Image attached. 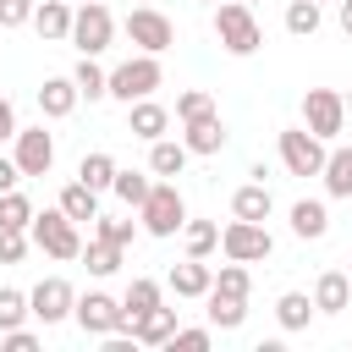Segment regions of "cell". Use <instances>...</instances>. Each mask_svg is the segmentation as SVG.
I'll use <instances>...</instances> for the list:
<instances>
[{
    "label": "cell",
    "mask_w": 352,
    "mask_h": 352,
    "mask_svg": "<svg viewBox=\"0 0 352 352\" xmlns=\"http://www.w3.org/2000/svg\"><path fill=\"white\" fill-rule=\"evenodd\" d=\"M214 38H220L226 55H253V50L264 44V28H258L253 6H242V0H220V6H214Z\"/></svg>",
    "instance_id": "6da1fadb"
},
{
    "label": "cell",
    "mask_w": 352,
    "mask_h": 352,
    "mask_svg": "<svg viewBox=\"0 0 352 352\" xmlns=\"http://www.w3.org/2000/svg\"><path fill=\"white\" fill-rule=\"evenodd\" d=\"M138 220H143V231H148V236H176V231L187 226V204H182V187H176L170 176H160V182L148 187V198L138 204Z\"/></svg>",
    "instance_id": "7a4b0ae2"
},
{
    "label": "cell",
    "mask_w": 352,
    "mask_h": 352,
    "mask_svg": "<svg viewBox=\"0 0 352 352\" xmlns=\"http://www.w3.org/2000/svg\"><path fill=\"white\" fill-rule=\"evenodd\" d=\"M28 236H33V248L38 253H50V258H82V236H77V220L55 204V209H44V214H33V226H28Z\"/></svg>",
    "instance_id": "3957f363"
},
{
    "label": "cell",
    "mask_w": 352,
    "mask_h": 352,
    "mask_svg": "<svg viewBox=\"0 0 352 352\" xmlns=\"http://www.w3.org/2000/svg\"><path fill=\"white\" fill-rule=\"evenodd\" d=\"M165 82V66H160V55H132V60H121L116 72H110V99H121V104H132V99H148L154 88Z\"/></svg>",
    "instance_id": "277c9868"
},
{
    "label": "cell",
    "mask_w": 352,
    "mask_h": 352,
    "mask_svg": "<svg viewBox=\"0 0 352 352\" xmlns=\"http://www.w3.org/2000/svg\"><path fill=\"white\" fill-rule=\"evenodd\" d=\"M275 148H280V165L292 170V176H319L324 170V138H314L308 126H280V138H275Z\"/></svg>",
    "instance_id": "5b68a950"
},
{
    "label": "cell",
    "mask_w": 352,
    "mask_h": 352,
    "mask_svg": "<svg viewBox=\"0 0 352 352\" xmlns=\"http://www.w3.org/2000/svg\"><path fill=\"white\" fill-rule=\"evenodd\" d=\"M220 253L236 258V264H258V258L275 253V236H270L264 220H236V214H231V226L220 231Z\"/></svg>",
    "instance_id": "8992f818"
},
{
    "label": "cell",
    "mask_w": 352,
    "mask_h": 352,
    "mask_svg": "<svg viewBox=\"0 0 352 352\" xmlns=\"http://www.w3.org/2000/svg\"><path fill=\"white\" fill-rule=\"evenodd\" d=\"M72 319L88 330V336H132V319H126V308L110 297V292H82L77 297V308H72Z\"/></svg>",
    "instance_id": "52a82bcc"
},
{
    "label": "cell",
    "mask_w": 352,
    "mask_h": 352,
    "mask_svg": "<svg viewBox=\"0 0 352 352\" xmlns=\"http://www.w3.org/2000/svg\"><path fill=\"white\" fill-rule=\"evenodd\" d=\"M126 38L143 50V55H165L176 44V22L160 11V6H132L126 11Z\"/></svg>",
    "instance_id": "ba28073f"
},
{
    "label": "cell",
    "mask_w": 352,
    "mask_h": 352,
    "mask_svg": "<svg viewBox=\"0 0 352 352\" xmlns=\"http://www.w3.org/2000/svg\"><path fill=\"white\" fill-rule=\"evenodd\" d=\"M302 126L314 132V138H341V126H346V94H336V88H308L302 94Z\"/></svg>",
    "instance_id": "9c48e42d"
},
{
    "label": "cell",
    "mask_w": 352,
    "mask_h": 352,
    "mask_svg": "<svg viewBox=\"0 0 352 352\" xmlns=\"http://www.w3.org/2000/svg\"><path fill=\"white\" fill-rule=\"evenodd\" d=\"M110 38H116L110 6H104V0H82L77 16H72V44H77L82 55H99V50H110Z\"/></svg>",
    "instance_id": "30bf717a"
},
{
    "label": "cell",
    "mask_w": 352,
    "mask_h": 352,
    "mask_svg": "<svg viewBox=\"0 0 352 352\" xmlns=\"http://www.w3.org/2000/svg\"><path fill=\"white\" fill-rule=\"evenodd\" d=\"M28 308H33V319H38V324H60V319H72V308H77V292H72V280H60V275H44V280L28 292Z\"/></svg>",
    "instance_id": "8fae6325"
},
{
    "label": "cell",
    "mask_w": 352,
    "mask_h": 352,
    "mask_svg": "<svg viewBox=\"0 0 352 352\" xmlns=\"http://www.w3.org/2000/svg\"><path fill=\"white\" fill-rule=\"evenodd\" d=\"M11 154H16L22 176H50V165H55V138H50L44 126H22V132L11 138Z\"/></svg>",
    "instance_id": "7c38bea8"
},
{
    "label": "cell",
    "mask_w": 352,
    "mask_h": 352,
    "mask_svg": "<svg viewBox=\"0 0 352 352\" xmlns=\"http://www.w3.org/2000/svg\"><path fill=\"white\" fill-rule=\"evenodd\" d=\"M165 126H170V110H165V104H154V94L126 104V132H132V138L154 143V138H165Z\"/></svg>",
    "instance_id": "4fadbf2b"
},
{
    "label": "cell",
    "mask_w": 352,
    "mask_h": 352,
    "mask_svg": "<svg viewBox=\"0 0 352 352\" xmlns=\"http://www.w3.org/2000/svg\"><path fill=\"white\" fill-rule=\"evenodd\" d=\"M182 143H187L192 154H220V148H226V121H220V110H209V116H198V121H182Z\"/></svg>",
    "instance_id": "5bb4252c"
},
{
    "label": "cell",
    "mask_w": 352,
    "mask_h": 352,
    "mask_svg": "<svg viewBox=\"0 0 352 352\" xmlns=\"http://www.w3.org/2000/svg\"><path fill=\"white\" fill-rule=\"evenodd\" d=\"M165 286L176 292V297H204L209 286H214V270L204 264V258H182V264H170V275H165Z\"/></svg>",
    "instance_id": "9a60e30c"
},
{
    "label": "cell",
    "mask_w": 352,
    "mask_h": 352,
    "mask_svg": "<svg viewBox=\"0 0 352 352\" xmlns=\"http://www.w3.org/2000/svg\"><path fill=\"white\" fill-rule=\"evenodd\" d=\"M170 336H176V308H165V302L132 319V341L138 346H170Z\"/></svg>",
    "instance_id": "2e32d148"
},
{
    "label": "cell",
    "mask_w": 352,
    "mask_h": 352,
    "mask_svg": "<svg viewBox=\"0 0 352 352\" xmlns=\"http://www.w3.org/2000/svg\"><path fill=\"white\" fill-rule=\"evenodd\" d=\"M77 82L72 77H44V88H38V110L50 116V121H66L72 110H77Z\"/></svg>",
    "instance_id": "e0dca14e"
},
{
    "label": "cell",
    "mask_w": 352,
    "mask_h": 352,
    "mask_svg": "<svg viewBox=\"0 0 352 352\" xmlns=\"http://www.w3.org/2000/svg\"><path fill=\"white\" fill-rule=\"evenodd\" d=\"M324 231H330V209H324V198H297V204H292V236L319 242Z\"/></svg>",
    "instance_id": "ac0fdd59"
},
{
    "label": "cell",
    "mask_w": 352,
    "mask_h": 352,
    "mask_svg": "<svg viewBox=\"0 0 352 352\" xmlns=\"http://www.w3.org/2000/svg\"><path fill=\"white\" fill-rule=\"evenodd\" d=\"M352 302V275L346 270H324L319 280H314V308L319 314H341Z\"/></svg>",
    "instance_id": "d6986e66"
},
{
    "label": "cell",
    "mask_w": 352,
    "mask_h": 352,
    "mask_svg": "<svg viewBox=\"0 0 352 352\" xmlns=\"http://www.w3.org/2000/svg\"><path fill=\"white\" fill-rule=\"evenodd\" d=\"M231 214H236V220H270V214H275L270 187H264V182H242V187L231 192Z\"/></svg>",
    "instance_id": "ffe728a7"
},
{
    "label": "cell",
    "mask_w": 352,
    "mask_h": 352,
    "mask_svg": "<svg viewBox=\"0 0 352 352\" xmlns=\"http://www.w3.org/2000/svg\"><path fill=\"white\" fill-rule=\"evenodd\" d=\"M204 314H209V324L214 330H236L242 319H248V297H231V292H204Z\"/></svg>",
    "instance_id": "44dd1931"
},
{
    "label": "cell",
    "mask_w": 352,
    "mask_h": 352,
    "mask_svg": "<svg viewBox=\"0 0 352 352\" xmlns=\"http://www.w3.org/2000/svg\"><path fill=\"white\" fill-rule=\"evenodd\" d=\"M72 6L66 0H38L33 6V28H38V38H72Z\"/></svg>",
    "instance_id": "7402d4cb"
},
{
    "label": "cell",
    "mask_w": 352,
    "mask_h": 352,
    "mask_svg": "<svg viewBox=\"0 0 352 352\" xmlns=\"http://www.w3.org/2000/svg\"><path fill=\"white\" fill-rule=\"evenodd\" d=\"M187 160H192L187 143H170V138H154V143H148V170H154V176H170V182H176V176L187 170Z\"/></svg>",
    "instance_id": "603a6c76"
},
{
    "label": "cell",
    "mask_w": 352,
    "mask_h": 352,
    "mask_svg": "<svg viewBox=\"0 0 352 352\" xmlns=\"http://www.w3.org/2000/svg\"><path fill=\"white\" fill-rule=\"evenodd\" d=\"M116 170H121V165H116V154H104V148H88V154L77 160V182H88L94 192H110V187H116Z\"/></svg>",
    "instance_id": "cb8c5ba5"
},
{
    "label": "cell",
    "mask_w": 352,
    "mask_h": 352,
    "mask_svg": "<svg viewBox=\"0 0 352 352\" xmlns=\"http://www.w3.org/2000/svg\"><path fill=\"white\" fill-rule=\"evenodd\" d=\"M314 314H319V308H314V297H308V292H280V297H275V319H280V330H292V336H297V330H308V319H314Z\"/></svg>",
    "instance_id": "d4e9b609"
},
{
    "label": "cell",
    "mask_w": 352,
    "mask_h": 352,
    "mask_svg": "<svg viewBox=\"0 0 352 352\" xmlns=\"http://www.w3.org/2000/svg\"><path fill=\"white\" fill-rule=\"evenodd\" d=\"M72 82H77V94L94 104V99H110V72L94 60V55H82L77 66H72Z\"/></svg>",
    "instance_id": "484cf974"
},
{
    "label": "cell",
    "mask_w": 352,
    "mask_h": 352,
    "mask_svg": "<svg viewBox=\"0 0 352 352\" xmlns=\"http://www.w3.org/2000/svg\"><path fill=\"white\" fill-rule=\"evenodd\" d=\"M319 176H324V192L330 198H352V148H330Z\"/></svg>",
    "instance_id": "4316f807"
},
{
    "label": "cell",
    "mask_w": 352,
    "mask_h": 352,
    "mask_svg": "<svg viewBox=\"0 0 352 352\" xmlns=\"http://www.w3.org/2000/svg\"><path fill=\"white\" fill-rule=\"evenodd\" d=\"M60 209H66L77 226H82V220H99V192H94L88 182H66V187H60Z\"/></svg>",
    "instance_id": "83f0119b"
},
{
    "label": "cell",
    "mask_w": 352,
    "mask_h": 352,
    "mask_svg": "<svg viewBox=\"0 0 352 352\" xmlns=\"http://www.w3.org/2000/svg\"><path fill=\"white\" fill-rule=\"evenodd\" d=\"M160 302H165V292H160V280H148V275H138V280L126 286V297H121L126 319H138V314H148V308H160Z\"/></svg>",
    "instance_id": "f1b7e54d"
},
{
    "label": "cell",
    "mask_w": 352,
    "mask_h": 352,
    "mask_svg": "<svg viewBox=\"0 0 352 352\" xmlns=\"http://www.w3.org/2000/svg\"><path fill=\"white\" fill-rule=\"evenodd\" d=\"M182 242H187L192 258H209V253L220 248V226H214V220H187V226H182Z\"/></svg>",
    "instance_id": "f546056e"
},
{
    "label": "cell",
    "mask_w": 352,
    "mask_h": 352,
    "mask_svg": "<svg viewBox=\"0 0 352 352\" xmlns=\"http://www.w3.org/2000/svg\"><path fill=\"white\" fill-rule=\"evenodd\" d=\"M82 264H88V275H99V280H104V275H116V270H121V248H116V242H104V236H94V242L82 248Z\"/></svg>",
    "instance_id": "4dcf8cb0"
},
{
    "label": "cell",
    "mask_w": 352,
    "mask_h": 352,
    "mask_svg": "<svg viewBox=\"0 0 352 352\" xmlns=\"http://www.w3.org/2000/svg\"><path fill=\"white\" fill-rule=\"evenodd\" d=\"M33 226V204H28V192H0V231H28Z\"/></svg>",
    "instance_id": "1f68e13d"
},
{
    "label": "cell",
    "mask_w": 352,
    "mask_h": 352,
    "mask_svg": "<svg viewBox=\"0 0 352 352\" xmlns=\"http://www.w3.org/2000/svg\"><path fill=\"white\" fill-rule=\"evenodd\" d=\"M286 33L292 38H314L319 33V0H292L286 6Z\"/></svg>",
    "instance_id": "d6a6232c"
},
{
    "label": "cell",
    "mask_w": 352,
    "mask_h": 352,
    "mask_svg": "<svg viewBox=\"0 0 352 352\" xmlns=\"http://www.w3.org/2000/svg\"><path fill=\"white\" fill-rule=\"evenodd\" d=\"M148 187H154V182H148L143 170H116V187H110V192H116L126 209H138V204L148 198Z\"/></svg>",
    "instance_id": "836d02e7"
},
{
    "label": "cell",
    "mask_w": 352,
    "mask_h": 352,
    "mask_svg": "<svg viewBox=\"0 0 352 352\" xmlns=\"http://www.w3.org/2000/svg\"><path fill=\"white\" fill-rule=\"evenodd\" d=\"M214 292H231V297H248V292H253V275H248V264H236V258H226V264L214 270Z\"/></svg>",
    "instance_id": "e575fe53"
},
{
    "label": "cell",
    "mask_w": 352,
    "mask_h": 352,
    "mask_svg": "<svg viewBox=\"0 0 352 352\" xmlns=\"http://www.w3.org/2000/svg\"><path fill=\"white\" fill-rule=\"evenodd\" d=\"M214 346V324H176V336H170V352H209Z\"/></svg>",
    "instance_id": "d590c367"
},
{
    "label": "cell",
    "mask_w": 352,
    "mask_h": 352,
    "mask_svg": "<svg viewBox=\"0 0 352 352\" xmlns=\"http://www.w3.org/2000/svg\"><path fill=\"white\" fill-rule=\"evenodd\" d=\"M28 314H33V308H28V292H16V286H0V330H16Z\"/></svg>",
    "instance_id": "8d00e7d4"
},
{
    "label": "cell",
    "mask_w": 352,
    "mask_h": 352,
    "mask_svg": "<svg viewBox=\"0 0 352 352\" xmlns=\"http://www.w3.org/2000/svg\"><path fill=\"white\" fill-rule=\"evenodd\" d=\"M214 110V99L204 94V88H182L176 94V121H198V116H209Z\"/></svg>",
    "instance_id": "74e56055"
},
{
    "label": "cell",
    "mask_w": 352,
    "mask_h": 352,
    "mask_svg": "<svg viewBox=\"0 0 352 352\" xmlns=\"http://www.w3.org/2000/svg\"><path fill=\"white\" fill-rule=\"evenodd\" d=\"M94 236H104V242L126 248V242L138 236V220H116V214H99V220H94Z\"/></svg>",
    "instance_id": "f35d334b"
},
{
    "label": "cell",
    "mask_w": 352,
    "mask_h": 352,
    "mask_svg": "<svg viewBox=\"0 0 352 352\" xmlns=\"http://www.w3.org/2000/svg\"><path fill=\"white\" fill-rule=\"evenodd\" d=\"M28 248H33V236H28V231H0V264H22V258H28Z\"/></svg>",
    "instance_id": "ab89813d"
},
{
    "label": "cell",
    "mask_w": 352,
    "mask_h": 352,
    "mask_svg": "<svg viewBox=\"0 0 352 352\" xmlns=\"http://www.w3.org/2000/svg\"><path fill=\"white\" fill-rule=\"evenodd\" d=\"M38 0H0V28H28Z\"/></svg>",
    "instance_id": "60d3db41"
},
{
    "label": "cell",
    "mask_w": 352,
    "mask_h": 352,
    "mask_svg": "<svg viewBox=\"0 0 352 352\" xmlns=\"http://www.w3.org/2000/svg\"><path fill=\"white\" fill-rule=\"evenodd\" d=\"M0 341H6V352H33V346H38V336H33L28 324H16V330H0Z\"/></svg>",
    "instance_id": "b9f144b4"
},
{
    "label": "cell",
    "mask_w": 352,
    "mask_h": 352,
    "mask_svg": "<svg viewBox=\"0 0 352 352\" xmlns=\"http://www.w3.org/2000/svg\"><path fill=\"white\" fill-rule=\"evenodd\" d=\"M16 132H22V126H16V104H11L6 94H0V143H11Z\"/></svg>",
    "instance_id": "7bdbcfd3"
},
{
    "label": "cell",
    "mask_w": 352,
    "mask_h": 352,
    "mask_svg": "<svg viewBox=\"0 0 352 352\" xmlns=\"http://www.w3.org/2000/svg\"><path fill=\"white\" fill-rule=\"evenodd\" d=\"M22 182V165H16V154H0V192H11Z\"/></svg>",
    "instance_id": "ee69618b"
},
{
    "label": "cell",
    "mask_w": 352,
    "mask_h": 352,
    "mask_svg": "<svg viewBox=\"0 0 352 352\" xmlns=\"http://www.w3.org/2000/svg\"><path fill=\"white\" fill-rule=\"evenodd\" d=\"M336 22H341V33L352 38V0H336Z\"/></svg>",
    "instance_id": "f6af8a7d"
},
{
    "label": "cell",
    "mask_w": 352,
    "mask_h": 352,
    "mask_svg": "<svg viewBox=\"0 0 352 352\" xmlns=\"http://www.w3.org/2000/svg\"><path fill=\"white\" fill-rule=\"evenodd\" d=\"M346 116H352V88H346Z\"/></svg>",
    "instance_id": "bcb514c9"
},
{
    "label": "cell",
    "mask_w": 352,
    "mask_h": 352,
    "mask_svg": "<svg viewBox=\"0 0 352 352\" xmlns=\"http://www.w3.org/2000/svg\"><path fill=\"white\" fill-rule=\"evenodd\" d=\"M138 6H154V0H138Z\"/></svg>",
    "instance_id": "7dc6e473"
},
{
    "label": "cell",
    "mask_w": 352,
    "mask_h": 352,
    "mask_svg": "<svg viewBox=\"0 0 352 352\" xmlns=\"http://www.w3.org/2000/svg\"><path fill=\"white\" fill-rule=\"evenodd\" d=\"M204 6H220V0H204Z\"/></svg>",
    "instance_id": "c3c4849f"
},
{
    "label": "cell",
    "mask_w": 352,
    "mask_h": 352,
    "mask_svg": "<svg viewBox=\"0 0 352 352\" xmlns=\"http://www.w3.org/2000/svg\"><path fill=\"white\" fill-rule=\"evenodd\" d=\"M242 6H253V0H242Z\"/></svg>",
    "instance_id": "681fc988"
},
{
    "label": "cell",
    "mask_w": 352,
    "mask_h": 352,
    "mask_svg": "<svg viewBox=\"0 0 352 352\" xmlns=\"http://www.w3.org/2000/svg\"><path fill=\"white\" fill-rule=\"evenodd\" d=\"M346 275H352V264H346Z\"/></svg>",
    "instance_id": "f907efd6"
},
{
    "label": "cell",
    "mask_w": 352,
    "mask_h": 352,
    "mask_svg": "<svg viewBox=\"0 0 352 352\" xmlns=\"http://www.w3.org/2000/svg\"><path fill=\"white\" fill-rule=\"evenodd\" d=\"M319 6H324V0H319Z\"/></svg>",
    "instance_id": "816d5d0a"
}]
</instances>
